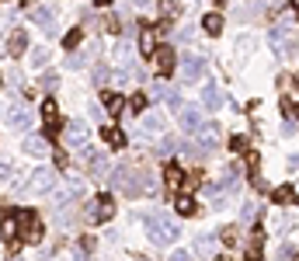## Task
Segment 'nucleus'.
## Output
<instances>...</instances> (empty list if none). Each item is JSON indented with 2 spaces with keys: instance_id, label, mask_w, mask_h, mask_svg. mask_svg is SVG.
<instances>
[{
  "instance_id": "27",
  "label": "nucleus",
  "mask_w": 299,
  "mask_h": 261,
  "mask_svg": "<svg viewBox=\"0 0 299 261\" xmlns=\"http://www.w3.org/2000/svg\"><path fill=\"white\" fill-rule=\"evenodd\" d=\"M77 45H80V28H73L63 35V49H77Z\"/></svg>"
},
{
  "instance_id": "39",
  "label": "nucleus",
  "mask_w": 299,
  "mask_h": 261,
  "mask_svg": "<svg viewBox=\"0 0 299 261\" xmlns=\"http://www.w3.org/2000/svg\"><path fill=\"white\" fill-rule=\"evenodd\" d=\"M171 261H188V254H184V251H174V254H171Z\"/></svg>"
},
{
  "instance_id": "21",
  "label": "nucleus",
  "mask_w": 299,
  "mask_h": 261,
  "mask_svg": "<svg viewBox=\"0 0 299 261\" xmlns=\"http://www.w3.org/2000/svg\"><path fill=\"white\" fill-rule=\"evenodd\" d=\"M202 28H205L209 35H220V32H223V18H220V14H205Z\"/></svg>"
},
{
  "instance_id": "24",
  "label": "nucleus",
  "mask_w": 299,
  "mask_h": 261,
  "mask_svg": "<svg viewBox=\"0 0 299 261\" xmlns=\"http://www.w3.org/2000/svg\"><path fill=\"white\" fill-rule=\"evenodd\" d=\"M195 254L199 258H209L212 254V237H195Z\"/></svg>"
},
{
  "instance_id": "26",
  "label": "nucleus",
  "mask_w": 299,
  "mask_h": 261,
  "mask_svg": "<svg viewBox=\"0 0 299 261\" xmlns=\"http://www.w3.org/2000/svg\"><path fill=\"white\" fill-rule=\"evenodd\" d=\"M178 146H181V143L174 140V136H164V143H160V153H167V157H174V153H178Z\"/></svg>"
},
{
  "instance_id": "43",
  "label": "nucleus",
  "mask_w": 299,
  "mask_h": 261,
  "mask_svg": "<svg viewBox=\"0 0 299 261\" xmlns=\"http://www.w3.org/2000/svg\"><path fill=\"white\" fill-rule=\"evenodd\" d=\"M77 261H87V258H84V254H77Z\"/></svg>"
},
{
  "instance_id": "5",
  "label": "nucleus",
  "mask_w": 299,
  "mask_h": 261,
  "mask_svg": "<svg viewBox=\"0 0 299 261\" xmlns=\"http://www.w3.org/2000/svg\"><path fill=\"white\" fill-rule=\"evenodd\" d=\"M24 188H32V192H49V188H52V171H49V167H39V171H32Z\"/></svg>"
},
{
  "instance_id": "13",
  "label": "nucleus",
  "mask_w": 299,
  "mask_h": 261,
  "mask_svg": "<svg viewBox=\"0 0 299 261\" xmlns=\"http://www.w3.org/2000/svg\"><path fill=\"white\" fill-rule=\"evenodd\" d=\"M261 254H264V233L254 230V237L247 244V261H261Z\"/></svg>"
},
{
  "instance_id": "20",
  "label": "nucleus",
  "mask_w": 299,
  "mask_h": 261,
  "mask_svg": "<svg viewBox=\"0 0 299 261\" xmlns=\"http://www.w3.org/2000/svg\"><path fill=\"white\" fill-rule=\"evenodd\" d=\"M181 122H184L188 133H195L199 129V108H181Z\"/></svg>"
},
{
  "instance_id": "4",
  "label": "nucleus",
  "mask_w": 299,
  "mask_h": 261,
  "mask_svg": "<svg viewBox=\"0 0 299 261\" xmlns=\"http://www.w3.org/2000/svg\"><path fill=\"white\" fill-rule=\"evenodd\" d=\"M80 161H84V167L91 174H104L108 171V161H104V153H98V150H80Z\"/></svg>"
},
{
  "instance_id": "18",
  "label": "nucleus",
  "mask_w": 299,
  "mask_h": 261,
  "mask_svg": "<svg viewBox=\"0 0 299 261\" xmlns=\"http://www.w3.org/2000/svg\"><path fill=\"white\" fill-rule=\"evenodd\" d=\"M24 45H28V35H24V32H14L11 42H7V53H11V56H21V53H24Z\"/></svg>"
},
{
  "instance_id": "36",
  "label": "nucleus",
  "mask_w": 299,
  "mask_h": 261,
  "mask_svg": "<svg viewBox=\"0 0 299 261\" xmlns=\"http://www.w3.org/2000/svg\"><path fill=\"white\" fill-rule=\"evenodd\" d=\"M87 63V53H73L70 60H66V66H84Z\"/></svg>"
},
{
  "instance_id": "1",
  "label": "nucleus",
  "mask_w": 299,
  "mask_h": 261,
  "mask_svg": "<svg viewBox=\"0 0 299 261\" xmlns=\"http://www.w3.org/2000/svg\"><path fill=\"white\" fill-rule=\"evenodd\" d=\"M143 226H146L150 241L160 244V247H167V244H174V241L181 237V230L171 223V216H146V220H143Z\"/></svg>"
},
{
  "instance_id": "19",
  "label": "nucleus",
  "mask_w": 299,
  "mask_h": 261,
  "mask_svg": "<svg viewBox=\"0 0 299 261\" xmlns=\"http://www.w3.org/2000/svg\"><path fill=\"white\" fill-rule=\"evenodd\" d=\"M174 209H178L181 216H195V199L192 195H178L174 199Z\"/></svg>"
},
{
  "instance_id": "6",
  "label": "nucleus",
  "mask_w": 299,
  "mask_h": 261,
  "mask_svg": "<svg viewBox=\"0 0 299 261\" xmlns=\"http://www.w3.org/2000/svg\"><path fill=\"white\" fill-rule=\"evenodd\" d=\"M202 108H205V112H220L223 108V91L216 84H205V87H202Z\"/></svg>"
},
{
  "instance_id": "34",
  "label": "nucleus",
  "mask_w": 299,
  "mask_h": 261,
  "mask_svg": "<svg viewBox=\"0 0 299 261\" xmlns=\"http://www.w3.org/2000/svg\"><path fill=\"white\" fill-rule=\"evenodd\" d=\"M230 150H233V153H243V150H247V136H233V140H230Z\"/></svg>"
},
{
  "instance_id": "31",
  "label": "nucleus",
  "mask_w": 299,
  "mask_h": 261,
  "mask_svg": "<svg viewBox=\"0 0 299 261\" xmlns=\"http://www.w3.org/2000/svg\"><path fill=\"white\" fill-rule=\"evenodd\" d=\"M129 56H132V49H129V45H122V42H119V45H115V60L129 66Z\"/></svg>"
},
{
  "instance_id": "7",
  "label": "nucleus",
  "mask_w": 299,
  "mask_h": 261,
  "mask_svg": "<svg viewBox=\"0 0 299 261\" xmlns=\"http://www.w3.org/2000/svg\"><path fill=\"white\" fill-rule=\"evenodd\" d=\"M7 125L11 129H28V112H24L21 101H11L7 105Z\"/></svg>"
},
{
  "instance_id": "38",
  "label": "nucleus",
  "mask_w": 299,
  "mask_h": 261,
  "mask_svg": "<svg viewBox=\"0 0 299 261\" xmlns=\"http://www.w3.org/2000/svg\"><path fill=\"white\" fill-rule=\"evenodd\" d=\"M7 178H11V167H7V164L0 161V185H4V181H7Z\"/></svg>"
},
{
  "instance_id": "2",
  "label": "nucleus",
  "mask_w": 299,
  "mask_h": 261,
  "mask_svg": "<svg viewBox=\"0 0 299 261\" xmlns=\"http://www.w3.org/2000/svg\"><path fill=\"white\" fill-rule=\"evenodd\" d=\"M192 136L199 140V146L205 150V153H209V150H220V146H223V129L216 125V122H205V125H199Z\"/></svg>"
},
{
  "instance_id": "12",
  "label": "nucleus",
  "mask_w": 299,
  "mask_h": 261,
  "mask_svg": "<svg viewBox=\"0 0 299 261\" xmlns=\"http://www.w3.org/2000/svg\"><path fill=\"white\" fill-rule=\"evenodd\" d=\"M24 153L45 157V153H49V140H45V136H28V140H24Z\"/></svg>"
},
{
  "instance_id": "41",
  "label": "nucleus",
  "mask_w": 299,
  "mask_h": 261,
  "mask_svg": "<svg viewBox=\"0 0 299 261\" xmlns=\"http://www.w3.org/2000/svg\"><path fill=\"white\" fill-rule=\"evenodd\" d=\"M132 4H140V7H146V4H150V0H132Z\"/></svg>"
},
{
  "instance_id": "28",
  "label": "nucleus",
  "mask_w": 299,
  "mask_h": 261,
  "mask_svg": "<svg viewBox=\"0 0 299 261\" xmlns=\"http://www.w3.org/2000/svg\"><path fill=\"white\" fill-rule=\"evenodd\" d=\"M45 63H49V49H45V45H39V49L32 53V66H45Z\"/></svg>"
},
{
  "instance_id": "15",
  "label": "nucleus",
  "mask_w": 299,
  "mask_h": 261,
  "mask_svg": "<svg viewBox=\"0 0 299 261\" xmlns=\"http://www.w3.org/2000/svg\"><path fill=\"white\" fill-rule=\"evenodd\" d=\"M160 129H164V119H160V115H143V122H140L143 136H157Z\"/></svg>"
},
{
  "instance_id": "32",
  "label": "nucleus",
  "mask_w": 299,
  "mask_h": 261,
  "mask_svg": "<svg viewBox=\"0 0 299 261\" xmlns=\"http://www.w3.org/2000/svg\"><path fill=\"white\" fill-rule=\"evenodd\" d=\"M271 199H275V202H296V192H292V188H279Z\"/></svg>"
},
{
  "instance_id": "22",
  "label": "nucleus",
  "mask_w": 299,
  "mask_h": 261,
  "mask_svg": "<svg viewBox=\"0 0 299 261\" xmlns=\"http://www.w3.org/2000/svg\"><path fill=\"white\" fill-rule=\"evenodd\" d=\"M101 133H104V140L112 143V146H122V143H125V136H122V129H119V125H104Z\"/></svg>"
},
{
  "instance_id": "35",
  "label": "nucleus",
  "mask_w": 299,
  "mask_h": 261,
  "mask_svg": "<svg viewBox=\"0 0 299 261\" xmlns=\"http://www.w3.org/2000/svg\"><path fill=\"white\" fill-rule=\"evenodd\" d=\"M223 244H226V247H233V244H237V230H233V226H226V230H223Z\"/></svg>"
},
{
  "instance_id": "23",
  "label": "nucleus",
  "mask_w": 299,
  "mask_h": 261,
  "mask_svg": "<svg viewBox=\"0 0 299 261\" xmlns=\"http://www.w3.org/2000/svg\"><path fill=\"white\" fill-rule=\"evenodd\" d=\"M164 181H167L171 188H178L181 181H184V174H181V167H174V164H167V171H164Z\"/></svg>"
},
{
  "instance_id": "29",
  "label": "nucleus",
  "mask_w": 299,
  "mask_h": 261,
  "mask_svg": "<svg viewBox=\"0 0 299 261\" xmlns=\"http://www.w3.org/2000/svg\"><path fill=\"white\" fill-rule=\"evenodd\" d=\"M258 216H261V205H258V202H247V205H243V220L254 223Z\"/></svg>"
},
{
  "instance_id": "33",
  "label": "nucleus",
  "mask_w": 299,
  "mask_h": 261,
  "mask_svg": "<svg viewBox=\"0 0 299 261\" xmlns=\"http://www.w3.org/2000/svg\"><path fill=\"white\" fill-rule=\"evenodd\" d=\"M108 77H112L108 66H94V84H108Z\"/></svg>"
},
{
  "instance_id": "9",
  "label": "nucleus",
  "mask_w": 299,
  "mask_h": 261,
  "mask_svg": "<svg viewBox=\"0 0 299 261\" xmlns=\"http://www.w3.org/2000/svg\"><path fill=\"white\" fill-rule=\"evenodd\" d=\"M91 209H94L91 216H94V220H98V223H108V220H112V216H115V202L108 199V195H101V199L94 202Z\"/></svg>"
},
{
  "instance_id": "25",
  "label": "nucleus",
  "mask_w": 299,
  "mask_h": 261,
  "mask_svg": "<svg viewBox=\"0 0 299 261\" xmlns=\"http://www.w3.org/2000/svg\"><path fill=\"white\" fill-rule=\"evenodd\" d=\"M146 105H150V101H146V94H143V91H136V94L129 98V112H136V115H143V108H146Z\"/></svg>"
},
{
  "instance_id": "42",
  "label": "nucleus",
  "mask_w": 299,
  "mask_h": 261,
  "mask_svg": "<svg viewBox=\"0 0 299 261\" xmlns=\"http://www.w3.org/2000/svg\"><path fill=\"white\" fill-rule=\"evenodd\" d=\"M292 7H296V11H299V0H292Z\"/></svg>"
},
{
  "instance_id": "3",
  "label": "nucleus",
  "mask_w": 299,
  "mask_h": 261,
  "mask_svg": "<svg viewBox=\"0 0 299 261\" xmlns=\"http://www.w3.org/2000/svg\"><path fill=\"white\" fill-rule=\"evenodd\" d=\"M202 73H205V63H202L195 53H184V60H181V77H184L188 84H195Z\"/></svg>"
},
{
  "instance_id": "30",
  "label": "nucleus",
  "mask_w": 299,
  "mask_h": 261,
  "mask_svg": "<svg viewBox=\"0 0 299 261\" xmlns=\"http://www.w3.org/2000/svg\"><path fill=\"white\" fill-rule=\"evenodd\" d=\"M32 18H35V24H42V28H49V18H52V11H49V7H39V11H35Z\"/></svg>"
},
{
  "instance_id": "37",
  "label": "nucleus",
  "mask_w": 299,
  "mask_h": 261,
  "mask_svg": "<svg viewBox=\"0 0 299 261\" xmlns=\"http://www.w3.org/2000/svg\"><path fill=\"white\" fill-rule=\"evenodd\" d=\"M160 11H164V14H174L178 7H174V0H160Z\"/></svg>"
},
{
  "instance_id": "46",
  "label": "nucleus",
  "mask_w": 299,
  "mask_h": 261,
  "mask_svg": "<svg viewBox=\"0 0 299 261\" xmlns=\"http://www.w3.org/2000/svg\"><path fill=\"white\" fill-rule=\"evenodd\" d=\"M296 115H299V105H296Z\"/></svg>"
},
{
  "instance_id": "44",
  "label": "nucleus",
  "mask_w": 299,
  "mask_h": 261,
  "mask_svg": "<svg viewBox=\"0 0 299 261\" xmlns=\"http://www.w3.org/2000/svg\"><path fill=\"white\" fill-rule=\"evenodd\" d=\"M216 261H230V258H216Z\"/></svg>"
},
{
  "instance_id": "17",
  "label": "nucleus",
  "mask_w": 299,
  "mask_h": 261,
  "mask_svg": "<svg viewBox=\"0 0 299 261\" xmlns=\"http://www.w3.org/2000/svg\"><path fill=\"white\" fill-rule=\"evenodd\" d=\"M66 140L70 143H84L87 140V125H84V122H70V125H66Z\"/></svg>"
},
{
  "instance_id": "8",
  "label": "nucleus",
  "mask_w": 299,
  "mask_h": 261,
  "mask_svg": "<svg viewBox=\"0 0 299 261\" xmlns=\"http://www.w3.org/2000/svg\"><path fill=\"white\" fill-rule=\"evenodd\" d=\"M157 98L164 101V105H167L171 112H178V115H181V108H184V105H181V94H178V87H167V84H157Z\"/></svg>"
},
{
  "instance_id": "47",
  "label": "nucleus",
  "mask_w": 299,
  "mask_h": 261,
  "mask_svg": "<svg viewBox=\"0 0 299 261\" xmlns=\"http://www.w3.org/2000/svg\"><path fill=\"white\" fill-rule=\"evenodd\" d=\"M296 261H299V258H296Z\"/></svg>"
},
{
  "instance_id": "11",
  "label": "nucleus",
  "mask_w": 299,
  "mask_h": 261,
  "mask_svg": "<svg viewBox=\"0 0 299 261\" xmlns=\"http://www.w3.org/2000/svg\"><path fill=\"white\" fill-rule=\"evenodd\" d=\"M101 105H104V112H112V115H119L122 108H125V98H122L119 91H104V94H101Z\"/></svg>"
},
{
  "instance_id": "10",
  "label": "nucleus",
  "mask_w": 299,
  "mask_h": 261,
  "mask_svg": "<svg viewBox=\"0 0 299 261\" xmlns=\"http://www.w3.org/2000/svg\"><path fill=\"white\" fill-rule=\"evenodd\" d=\"M174 63H178L174 49H171V45H160V49H157V66H160V73H164V77H171Z\"/></svg>"
},
{
  "instance_id": "14",
  "label": "nucleus",
  "mask_w": 299,
  "mask_h": 261,
  "mask_svg": "<svg viewBox=\"0 0 299 261\" xmlns=\"http://www.w3.org/2000/svg\"><path fill=\"white\" fill-rule=\"evenodd\" d=\"M140 53H143V56L157 53V32H153V28H143V32H140Z\"/></svg>"
},
{
  "instance_id": "45",
  "label": "nucleus",
  "mask_w": 299,
  "mask_h": 261,
  "mask_svg": "<svg viewBox=\"0 0 299 261\" xmlns=\"http://www.w3.org/2000/svg\"><path fill=\"white\" fill-rule=\"evenodd\" d=\"M216 4H226V0H216Z\"/></svg>"
},
{
  "instance_id": "16",
  "label": "nucleus",
  "mask_w": 299,
  "mask_h": 261,
  "mask_svg": "<svg viewBox=\"0 0 299 261\" xmlns=\"http://www.w3.org/2000/svg\"><path fill=\"white\" fill-rule=\"evenodd\" d=\"M18 226H21V220H18V209H14V213H7V216H4L0 233H4V237H14V233H18Z\"/></svg>"
},
{
  "instance_id": "40",
  "label": "nucleus",
  "mask_w": 299,
  "mask_h": 261,
  "mask_svg": "<svg viewBox=\"0 0 299 261\" xmlns=\"http://www.w3.org/2000/svg\"><path fill=\"white\" fill-rule=\"evenodd\" d=\"M94 4H98V7H108V4H112V0H94Z\"/></svg>"
}]
</instances>
